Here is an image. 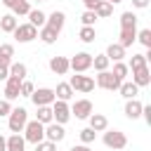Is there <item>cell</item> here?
Returning a JSON list of instances; mask_svg holds the SVG:
<instances>
[{
  "instance_id": "cell-1",
  "label": "cell",
  "mask_w": 151,
  "mask_h": 151,
  "mask_svg": "<svg viewBox=\"0 0 151 151\" xmlns=\"http://www.w3.org/2000/svg\"><path fill=\"white\" fill-rule=\"evenodd\" d=\"M21 132H24V139L28 144H38V142L45 139V125L40 120H26V125H24Z\"/></svg>"
},
{
  "instance_id": "cell-2",
  "label": "cell",
  "mask_w": 151,
  "mask_h": 151,
  "mask_svg": "<svg viewBox=\"0 0 151 151\" xmlns=\"http://www.w3.org/2000/svg\"><path fill=\"white\" fill-rule=\"evenodd\" d=\"M7 118H9V120H7L9 132H21L24 125H26V120H28V111H26L24 106H19V109H12Z\"/></svg>"
},
{
  "instance_id": "cell-3",
  "label": "cell",
  "mask_w": 151,
  "mask_h": 151,
  "mask_svg": "<svg viewBox=\"0 0 151 151\" xmlns=\"http://www.w3.org/2000/svg\"><path fill=\"white\" fill-rule=\"evenodd\" d=\"M101 139H104V144H106L109 149H116V151L127 146V137H125V132H120V130H109V127H106Z\"/></svg>"
},
{
  "instance_id": "cell-4",
  "label": "cell",
  "mask_w": 151,
  "mask_h": 151,
  "mask_svg": "<svg viewBox=\"0 0 151 151\" xmlns=\"http://www.w3.org/2000/svg\"><path fill=\"white\" fill-rule=\"evenodd\" d=\"M68 118H71V106H68V101L54 99V101H52V120L59 123V125H66Z\"/></svg>"
},
{
  "instance_id": "cell-5",
  "label": "cell",
  "mask_w": 151,
  "mask_h": 151,
  "mask_svg": "<svg viewBox=\"0 0 151 151\" xmlns=\"http://www.w3.org/2000/svg\"><path fill=\"white\" fill-rule=\"evenodd\" d=\"M68 85L73 87V92L78 90V92L87 94V92H92V90H94V78H92V76H83V73H78V76H71Z\"/></svg>"
},
{
  "instance_id": "cell-6",
  "label": "cell",
  "mask_w": 151,
  "mask_h": 151,
  "mask_svg": "<svg viewBox=\"0 0 151 151\" xmlns=\"http://www.w3.org/2000/svg\"><path fill=\"white\" fill-rule=\"evenodd\" d=\"M90 113H94V106L90 99H76L73 106H71V116H76L78 120H87Z\"/></svg>"
},
{
  "instance_id": "cell-7",
  "label": "cell",
  "mask_w": 151,
  "mask_h": 151,
  "mask_svg": "<svg viewBox=\"0 0 151 151\" xmlns=\"http://www.w3.org/2000/svg\"><path fill=\"white\" fill-rule=\"evenodd\" d=\"M12 35H14L19 42H31V40L38 38V28H35L33 24H19V26L12 31Z\"/></svg>"
},
{
  "instance_id": "cell-8",
  "label": "cell",
  "mask_w": 151,
  "mask_h": 151,
  "mask_svg": "<svg viewBox=\"0 0 151 151\" xmlns=\"http://www.w3.org/2000/svg\"><path fill=\"white\" fill-rule=\"evenodd\" d=\"M68 66L76 73H85L87 68H92V54L90 52H78L73 59H68Z\"/></svg>"
},
{
  "instance_id": "cell-9",
  "label": "cell",
  "mask_w": 151,
  "mask_h": 151,
  "mask_svg": "<svg viewBox=\"0 0 151 151\" xmlns=\"http://www.w3.org/2000/svg\"><path fill=\"white\" fill-rule=\"evenodd\" d=\"M31 99H33L35 106H50L57 97H54V90L52 87H38V90H33Z\"/></svg>"
},
{
  "instance_id": "cell-10",
  "label": "cell",
  "mask_w": 151,
  "mask_h": 151,
  "mask_svg": "<svg viewBox=\"0 0 151 151\" xmlns=\"http://www.w3.org/2000/svg\"><path fill=\"white\" fill-rule=\"evenodd\" d=\"M97 85L101 87V90H109V92H113V90H118L120 87V80L106 68V71H99V76H97Z\"/></svg>"
},
{
  "instance_id": "cell-11",
  "label": "cell",
  "mask_w": 151,
  "mask_h": 151,
  "mask_svg": "<svg viewBox=\"0 0 151 151\" xmlns=\"http://www.w3.org/2000/svg\"><path fill=\"white\" fill-rule=\"evenodd\" d=\"M64 137H66L64 125H59V123H54V120L45 125V139H50V142L59 144V142H64Z\"/></svg>"
},
{
  "instance_id": "cell-12",
  "label": "cell",
  "mask_w": 151,
  "mask_h": 151,
  "mask_svg": "<svg viewBox=\"0 0 151 151\" xmlns=\"http://www.w3.org/2000/svg\"><path fill=\"white\" fill-rule=\"evenodd\" d=\"M19 87H21V80L14 78V76H7V80H5V99L14 101L19 97Z\"/></svg>"
},
{
  "instance_id": "cell-13",
  "label": "cell",
  "mask_w": 151,
  "mask_h": 151,
  "mask_svg": "<svg viewBox=\"0 0 151 151\" xmlns=\"http://www.w3.org/2000/svg\"><path fill=\"white\" fill-rule=\"evenodd\" d=\"M64 24H66V14H64L61 9H54L52 14H47V21H45V26H50V28H54L57 33H61V28H64Z\"/></svg>"
},
{
  "instance_id": "cell-14",
  "label": "cell",
  "mask_w": 151,
  "mask_h": 151,
  "mask_svg": "<svg viewBox=\"0 0 151 151\" xmlns=\"http://www.w3.org/2000/svg\"><path fill=\"white\" fill-rule=\"evenodd\" d=\"M5 151H26V139L19 132H12L5 139Z\"/></svg>"
},
{
  "instance_id": "cell-15",
  "label": "cell",
  "mask_w": 151,
  "mask_h": 151,
  "mask_svg": "<svg viewBox=\"0 0 151 151\" xmlns=\"http://www.w3.org/2000/svg\"><path fill=\"white\" fill-rule=\"evenodd\" d=\"M118 38H120L118 42H120V45H123L125 50H127V47H132V42L137 40V26H123V28H120V35H118Z\"/></svg>"
},
{
  "instance_id": "cell-16",
  "label": "cell",
  "mask_w": 151,
  "mask_h": 151,
  "mask_svg": "<svg viewBox=\"0 0 151 151\" xmlns=\"http://www.w3.org/2000/svg\"><path fill=\"white\" fill-rule=\"evenodd\" d=\"M50 71H52V73H57V76L68 73V71H71L68 59H66V57H52V59H50Z\"/></svg>"
},
{
  "instance_id": "cell-17",
  "label": "cell",
  "mask_w": 151,
  "mask_h": 151,
  "mask_svg": "<svg viewBox=\"0 0 151 151\" xmlns=\"http://www.w3.org/2000/svg\"><path fill=\"white\" fill-rule=\"evenodd\" d=\"M132 83H134L137 87H146V85H151V71H149V66L132 71Z\"/></svg>"
},
{
  "instance_id": "cell-18",
  "label": "cell",
  "mask_w": 151,
  "mask_h": 151,
  "mask_svg": "<svg viewBox=\"0 0 151 151\" xmlns=\"http://www.w3.org/2000/svg\"><path fill=\"white\" fill-rule=\"evenodd\" d=\"M142 106H144V104H142L137 97H134V99H127V101H125V116H127L130 120H137V118L142 116Z\"/></svg>"
},
{
  "instance_id": "cell-19",
  "label": "cell",
  "mask_w": 151,
  "mask_h": 151,
  "mask_svg": "<svg viewBox=\"0 0 151 151\" xmlns=\"http://www.w3.org/2000/svg\"><path fill=\"white\" fill-rule=\"evenodd\" d=\"M90 127L94 130V132H104L106 127H109V118L104 116V113H90Z\"/></svg>"
},
{
  "instance_id": "cell-20",
  "label": "cell",
  "mask_w": 151,
  "mask_h": 151,
  "mask_svg": "<svg viewBox=\"0 0 151 151\" xmlns=\"http://www.w3.org/2000/svg\"><path fill=\"white\" fill-rule=\"evenodd\" d=\"M106 57H109V61H123L125 47H123L120 42H111V45L106 47Z\"/></svg>"
},
{
  "instance_id": "cell-21",
  "label": "cell",
  "mask_w": 151,
  "mask_h": 151,
  "mask_svg": "<svg viewBox=\"0 0 151 151\" xmlns=\"http://www.w3.org/2000/svg\"><path fill=\"white\" fill-rule=\"evenodd\" d=\"M94 14H97V19H106V17H111L113 14V5L111 2H106V0H99L97 5H94V9H92Z\"/></svg>"
},
{
  "instance_id": "cell-22",
  "label": "cell",
  "mask_w": 151,
  "mask_h": 151,
  "mask_svg": "<svg viewBox=\"0 0 151 151\" xmlns=\"http://www.w3.org/2000/svg\"><path fill=\"white\" fill-rule=\"evenodd\" d=\"M17 26H19V19H17L14 14H5V17H0V31H2V33H12Z\"/></svg>"
},
{
  "instance_id": "cell-23",
  "label": "cell",
  "mask_w": 151,
  "mask_h": 151,
  "mask_svg": "<svg viewBox=\"0 0 151 151\" xmlns=\"http://www.w3.org/2000/svg\"><path fill=\"white\" fill-rule=\"evenodd\" d=\"M38 38H40L45 45H52V42H57L59 33H57L54 28H50V26H42V28H38Z\"/></svg>"
},
{
  "instance_id": "cell-24",
  "label": "cell",
  "mask_w": 151,
  "mask_h": 151,
  "mask_svg": "<svg viewBox=\"0 0 151 151\" xmlns=\"http://www.w3.org/2000/svg\"><path fill=\"white\" fill-rule=\"evenodd\" d=\"M26 17H28V24H33L35 28H42V26H45V21H47V14H45V12H40V9H31Z\"/></svg>"
},
{
  "instance_id": "cell-25",
  "label": "cell",
  "mask_w": 151,
  "mask_h": 151,
  "mask_svg": "<svg viewBox=\"0 0 151 151\" xmlns=\"http://www.w3.org/2000/svg\"><path fill=\"white\" fill-rule=\"evenodd\" d=\"M118 92H120V97H125V99H134L137 94H139V87L134 85V83H120V87H118Z\"/></svg>"
},
{
  "instance_id": "cell-26",
  "label": "cell",
  "mask_w": 151,
  "mask_h": 151,
  "mask_svg": "<svg viewBox=\"0 0 151 151\" xmlns=\"http://www.w3.org/2000/svg\"><path fill=\"white\" fill-rule=\"evenodd\" d=\"M54 97H57V99H61V101H68V99L73 97V87H71L68 83H59V85H57V90H54Z\"/></svg>"
},
{
  "instance_id": "cell-27",
  "label": "cell",
  "mask_w": 151,
  "mask_h": 151,
  "mask_svg": "<svg viewBox=\"0 0 151 151\" xmlns=\"http://www.w3.org/2000/svg\"><path fill=\"white\" fill-rule=\"evenodd\" d=\"M26 73H28L26 64H21V61H12V64H9V76H14V78H19V80H26Z\"/></svg>"
},
{
  "instance_id": "cell-28",
  "label": "cell",
  "mask_w": 151,
  "mask_h": 151,
  "mask_svg": "<svg viewBox=\"0 0 151 151\" xmlns=\"http://www.w3.org/2000/svg\"><path fill=\"white\" fill-rule=\"evenodd\" d=\"M35 120H40L42 125L52 123V104H50V106H38V116H35Z\"/></svg>"
},
{
  "instance_id": "cell-29",
  "label": "cell",
  "mask_w": 151,
  "mask_h": 151,
  "mask_svg": "<svg viewBox=\"0 0 151 151\" xmlns=\"http://www.w3.org/2000/svg\"><path fill=\"white\" fill-rule=\"evenodd\" d=\"M31 12V0H19L14 7H12V14L14 17H26Z\"/></svg>"
},
{
  "instance_id": "cell-30",
  "label": "cell",
  "mask_w": 151,
  "mask_h": 151,
  "mask_svg": "<svg viewBox=\"0 0 151 151\" xmlns=\"http://www.w3.org/2000/svg\"><path fill=\"white\" fill-rule=\"evenodd\" d=\"M78 38H80L83 42H94V38H97L94 26H83V28H80V33H78Z\"/></svg>"
},
{
  "instance_id": "cell-31",
  "label": "cell",
  "mask_w": 151,
  "mask_h": 151,
  "mask_svg": "<svg viewBox=\"0 0 151 151\" xmlns=\"http://www.w3.org/2000/svg\"><path fill=\"white\" fill-rule=\"evenodd\" d=\"M109 57L106 54H97V57H92V66H94V71H106L109 68Z\"/></svg>"
},
{
  "instance_id": "cell-32",
  "label": "cell",
  "mask_w": 151,
  "mask_h": 151,
  "mask_svg": "<svg viewBox=\"0 0 151 151\" xmlns=\"http://www.w3.org/2000/svg\"><path fill=\"white\" fill-rule=\"evenodd\" d=\"M127 71H130V68H127V64H123V61H113V71H111V73H113V76H116V78H118L120 83L125 80Z\"/></svg>"
},
{
  "instance_id": "cell-33",
  "label": "cell",
  "mask_w": 151,
  "mask_h": 151,
  "mask_svg": "<svg viewBox=\"0 0 151 151\" xmlns=\"http://www.w3.org/2000/svg\"><path fill=\"white\" fill-rule=\"evenodd\" d=\"M144 66H146V57H144V54H132L127 68H130V71H137V68H144Z\"/></svg>"
},
{
  "instance_id": "cell-34",
  "label": "cell",
  "mask_w": 151,
  "mask_h": 151,
  "mask_svg": "<svg viewBox=\"0 0 151 151\" xmlns=\"http://www.w3.org/2000/svg\"><path fill=\"white\" fill-rule=\"evenodd\" d=\"M123 26H137V14H134L132 9L120 14V28H123Z\"/></svg>"
},
{
  "instance_id": "cell-35",
  "label": "cell",
  "mask_w": 151,
  "mask_h": 151,
  "mask_svg": "<svg viewBox=\"0 0 151 151\" xmlns=\"http://www.w3.org/2000/svg\"><path fill=\"white\" fill-rule=\"evenodd\" d=\"M137 40L149 50V47H151V28H142V31H137Z\"/></svg>"
},
{
  "instance_id": "cell-36",
  "label": "cell",
  "mask_w": 151,
  "mask_h": 151,
  "mask_svg": "<svg viewBox=\"0 0 151 151\" xmlns=\"http://www.w3.org/2000/svg\"><path fill=\"white\" fill-rule=\"evenodd\" d=\"M94 137H97V132H94L92 127L80 130V144H92V142H94Z\"/></svg>"
},
{
  "instance_id": "cell-37",
  "label": "cell",
  "mask_w": 151,
  "mask_h": 151,
  "mask_svg": "<svg viewBox=\"0 0 151 151\" xmlns=\"http://www.w3.org/2000/svg\"><path fill=\"white\" fill-rule=\"evenodd\" d=\"M35 90V85L31 80H21V87H19V97H31Z\"/></svg>"
},
{
  "instance_id": "cell-38",
  "label": "cell",
  "mask_w": 151,
  "mask_h": 151,
  "mask_svg": "<svg viewBox=\"0 0 151 151\" xmlns=\"http://www.w3.org/2000/svg\"><path fill=\"white\" fill-rule=\"evenodd\" d=\"M80 21H83V26H94L97 14H94L92 9H85V12H83V17H80Z\"/></svg>"
},
{
  "instance_id": "cell-39",
  "label": "cell",
  "mask_w": 151,
  "mask_h": 151,
  "mask_svg": "<svg viewBox=\"0 0 151 151\" xmlns=\"http://www.w3.org/2000/svg\"><path fill=\"white\" fill-rule=\"evenodd\" d=\"M35 151H57V144L50 142V139H42V142L35 144Z\"/></svg>"
},
{
  "instance_id": "cell-40",
  "label": "cell",
  "mask_w": 151,
  "mask_h": 151,
  "mask_svg": "<svg viewBox=\"0 0 151 151\" xmlns=\"http://www.w3.org/2000/svg\"><path fill=\"white\" fill-rule=\"evenodd\" d=\"M9 111H12V101L0 99V118H2V116H9Z\"/></svg>"
},
{
  "instance_id": "cell-41",
  "label": "cell",
  "mask_w": 151,
  "mask_h": 151,
  "mask_svg": "<svg viewBox=\"0 0 151 151\" xmlns=\"http://www.w3.org/2000/svg\"><path fill=\"white\" fill-rule=\"evenodd\" d=\"M0 54L12 59V57H14V45H7V42H5V45H0Z\"/></svg>"
},
{
  "instance_id": "cell-42",
  "label": "cell",
  "mask_w": 151,
  "mask_h": 151,
  "mask_svg": "<svg viewBox=\"0 0 151 151\" xmlns=\"http://www.w3.org/2000/svg\"><path fill=\"white\" fill-rule=\"evenodd\" d=\"M142 116H144V120L151 125V104H144V106H142Z\"/></svg>"
},
{
  "instance_id": "cell-43",
  "label": "cell",
  "mask_w": 151,
  "mask_h": 151,
  "mask_svg": "<svg viewBox=\"0 0 151 151\" xmlns=\"http://www.w3.org/2000/svg\"><path fill=\"white\" fill-rule=\"evenodd\" d=\"M68 151H92V149H90V144H73Z\"/></svg>"
},
{
  "instance_id": "cell-44",
  "label": "cell",
  "mask_w": 151,
  "mask_h": 151,
  "mask_svg": "<svg viewBox=\"0 0 151 151\" xmlns=\"http://www.w3.org/2000/svg\"><path fill=\"white\" fill-rule=\"evenodd\" d=\"M132 5H134L137 9H144V7L149 5V0H132Z\"/></svg>"
},
{
  "instance_id": "cell-45",
  "label": "cell",
  "mask_w": 151,
  "mask_h": 151,
  "mask_svg": "<svg viewBox=\"0 0 151 151\" xmlns=\"http://www.w3.org/2000/svg\"><path fill=\"white\" fill-rule=\"evenodd\" d=\"M99 0H83V5H85V9H94V5H97Z\"/></svg>"
},
{
  "instance_id": "cell-46",
  "label": "cell",
  "mask_w": 151,
  "mask_h": 151,
  "mask_svg": "<svg viewBox=\"0 0 151 151\" xmlns=\"http://www.w3.org/2000/svg\"><path fill=\"white\" fill-rule=\"evenodd\" d=\"M7 76H9V68L0 66V80H7Z\"/></svg>"
},
{
  "instance_id": "cell-47",
  "label": "cell",
  "mask_w": 151,
  "mask_h": 151,
  "mask_svg": "<svg viewBox=\"0 0 151 151\" xmlns=\"http://www.w3.org/2000/svg\"><path fill=\"white\" fill-rule=\"evenodd\" d=\"M0 2H2V5H5V7H9V9H12V7H14V5H17V2H19V0H0Z\"/></svg>"
},
{
  "instance_id": "cell-48",
  "label": "cell",
  "mask_w": 151,
  "mask_h": 151,
  "mask_svg": "<svg viewBox=\"0 0 151 151\" xmlns=\"http://www.w3.org/2000/svg\"><path fill=\"white\" fill-rule=\"evenodd\" d=\"M0 151H5V137L0 134Z\"/></svg>"
},
{
  "instance_id": "cell-49",
  "label": "cell",
  "mask_w": 151,
  "mask_h": 151,
  "mask_svg": "<svg viewBox=\"0 0 151 151\" xmlns=\"http://www.w3.org/2000/svg\"><path fill=\"white\" fill-rule=\"evenodd\" d=\"M106 2H111V5H118V2H123V0H106Z\"/></svg>"
},
{
  "instance_id": "cell-50",
  "label": "cell",
  "mask_w": 151,
  "mask_h": 151,
  "mask_svg": "<svg viewBox=\"0 0 151 151\" xmlns=\"http://www.w3.org/2000/svg\"><path fill=\"white\" fill-rule=\"evenodd\" d=\"M35 2H45V0H35Z\"/></svg>"
}]
</instances>
